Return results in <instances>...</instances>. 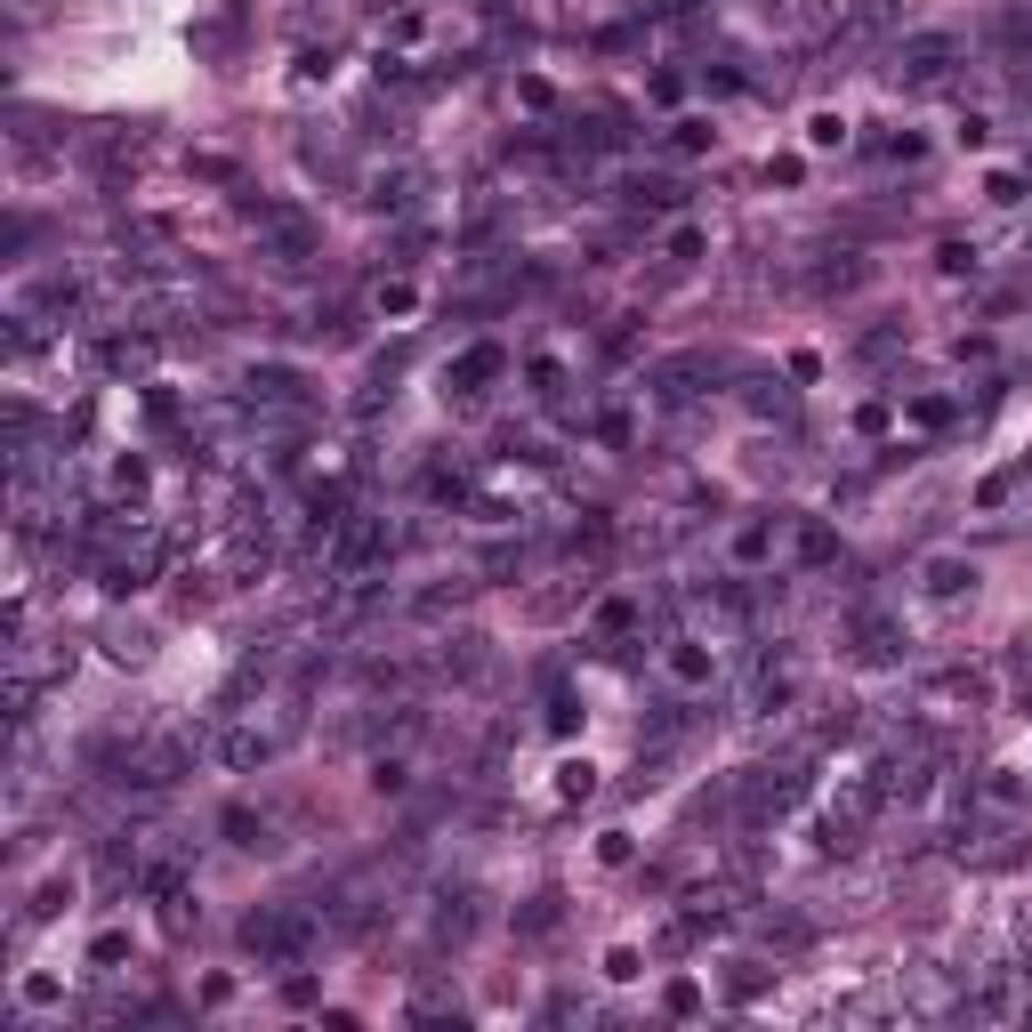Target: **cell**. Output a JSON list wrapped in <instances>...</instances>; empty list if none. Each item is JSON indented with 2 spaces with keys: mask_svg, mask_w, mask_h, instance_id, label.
<instances>
[{
  "mask_svg": "<svg viewBox=\"0 0 1032 1032\" xmlns=\"http://www.w3.org/2000/svg\"><path fill=\"white\" fill-rule=\"evenodd\" d=\"M307 936H315V927H307V912H258V920L243 927V944L267 952V960H299Z\"/></svg>",
  "mask_w": 1032,
  "mask_h": 1032,
  "instance_id": "cell-1",
  "label": "cell"
},
{
  "mask_svg": "<svg viewBox=\"0 0 1032 1032\" xmlns=\"http://www.w3.org/2000/svg\"><path fill=\"white\" fill-rule=\"evenodd\" d=\"M275 742H282V727H258V718H243V727L218 734V766H226V774H250V766L275 759Z\"/></svg>",
  "mask_w": 1032,
  "mask_h": 1032,
  "instance_id": "cell-2",
  "label": "cell"
},
{
  "mask_svg": "<svg viewBox=\"0 0 1032 1032\" xmlns=\"http://www.w3.org/2000/svg\"><path fill=\"white\" fill-rule=\"evenodd\" d=\"M662 669H669V686H686V694H702L710 678H718V645H702V637H678L662 654Z\"/></svg>",
  "mask_w": 1032,
  "mask_h": 1032,
  "instance_id": "cell-3",
  "label": "cell"
},
{
  "mask_svg": "<svg viewBox=\"0 0 1032 1032\" xmlns=\"http://www.w3.org/2000/svg\"><path fill=\"white\" fill-rule=\"evenodd\" d=\"M952 57H960V49H952V41H912V49H903V57H895V73H903V82H912V89H936L944 73H952Z\"/></svg>",
  "mask_w": 1032,
  "mask_h": 1032,
  "instance_id": "cell-4",
  "label": "cell"
},
{
  "mask_svg": "<svg viewBox=\"0 0 1032 1032\" xmlns=\"http://www.w3.org/2000/svg\"><path fill=\"white\" fill-rule=\"evenodd\" d=\"M501 372H508V355H501V347H469L460 364H444V387H460V396H484V387H493Z\"/></svg>",
  "mask_w": 1032,
  "mask_h": 1032,
  "instance_id": "cell-5",
  "label": "cell"
},
{
  "mask_svg": "<svg viewBox=\"0 0 1032 1032\" xmlns=\"http://www.w3.org/2000/svg\"><path fill=\"white\" fill-rule=\"evenodd\" d=\"M97 364H106L114 379L153 372V340H146V331H114V340H97Z\"/></svg>",
  "mask_w": 1032,
  "mask_h": 1032,
  "instance_id": "cell-6",
  "label": "cell"
},
{
  "mask_svg": "<svg viewBox=\"0 0 1032 1032\" xmlns=\"http://www.w3.org/2000/svg\"><path fill=\"white\" fill-rule=\"evenodd\" d=\"M927 589H936V598H960V589H976V565H960V557H927Z\"/></svg>",
  "mask_w": 1032,
  "mask_h": 1032,
  "instance_id": "cell-7",
  "label": "cell"
},
{
  "mask_svg": "<svg viewBox=\"0 0 1032 1032\" xmlns=\"http://www.w3.org/2000/svg\"><path fill=\"white\" fill-rule=\"evenodd\" d=\"M774 557V525H742L734 533V565H766Z\"/></svg>",
  "mask_w": 1032,
  "mask_h": 1032,
  "instance_id": "cell-8",
  "label": "cell"
},
{
  "mask_svg": "<svg viewBox=\"0 0 1032 1032\" xmlns=\"http://www.w3.org/2000/svg\"><path fill=\"white\" fill-rule=\"evenodd\" d=\"M557 791H565V798H589V791H598V766H589V759H565V766H557Z\"/></svg>",
  "mask_w": 1032,
  "mask_h": 1032,
  "instance_id": "cell-9",
  "label": "cell"
},
{
  "mask_svg": "<svg viewBox=\"0 0 1032 1032\" xmlns=\"http://www.w3.org/2000/svg\"><path fill=\"white\" fill-rule=\"evenodd\" d=\"M630 622H637V605H630V598H605V605H598V630H605V637H622Z\"/></svg>",
  "mask_w": 1032,
  "mask_h": 1032,
  "instance_id": "cell-10",
  "label": "cell"
},
{
  "mask_svg": "<svg viewBox=\"0 0 1032 1032\" xmlns=\"http://www.w3.org/2000/svg\"><path fill=\"white\" fill-rule=\"evenodd\" d=\"M404 783H411V759H379V766H372V791H379V798L404 791Z\"/></svg>",
  "mask_w": 1032,
  "mask_h": 1032,
  "instance_id": "cell-11",
  "label": "cell"
},
{
  "mask_svg": "<svg viewBox=\"0 0 1032 1032\" xmlns=\"http://www.w3.org/2000/svg\"><path fill=\"white\" fill-rule=\"evenodd\" d=\"M669 146H678V153H702V146H710V121H669Z\"/></svg>",
  "mask_w": 1032,
  "mask_h": 1032,
  "instance_id": "cell-12",
  "label": "cell"
},
{
  "mask_svg": "<svg viewBox=\"0 0 1032 1032\" xmlns=\"http://www.w3.org/2000/svg\"><path fill=\"white\" fill-rule=\"evenodd\" d=\"M533 387H540V396H557V387H565V364H557V355H533Z\"/></svg>",
  "mask_w": 1032,
  "mask_h": 1032,
  "instance_id": "cell-13",
  "label": "cell"
},
{
  "mask_svg": "<svg viewBox=\"0 0 1032 1032\" xmlns=\"http://www.w3.org/2000/svg\"><path fill=\"white\" fill-rule=\"evenodd\" d=\"M839 138H847L839 114H815V121H807V146H839Z\"/></svg>",
  "mask_w": 1032,
  "mask_h": 1032,
  "instance_id": "cell-14",
  "label": "cell"
},
{
  "mask_svg": "<svg viewBox=\"0 0 1032 1032\" xmlns=\"http://www.w3.org/2000/svg\"><path fill=\"white\" fill-rule=\"evenodd\" d=\"M379 315H411V282H379Z\"/></svg>",
  "mask_w": 1032,
  "mask_h": 1032,
  "instance_id": "cell-15",
  "label": "cell"
},
{
  "mask_svg": "<svg viewBox=\"0 0 1032 1032\" xmlns=\"http://www.w3.org/2000/svg\"><path fill=\"white\" fill-rule=\"evenodd\" d=\"M57 1000V976H24V1009H49Z\"/></svg>",
  "mask_w": 1032,
  "mask_h": 1032,
  "instance_id": "cell-16",
  "label": "cell"
},
{
  "mask_svg": "<svg viewBox=\"0 0 1032 1032\" xmlns=\"http://www.w3.org/2000/svg\"><path fill=\"white\" fill-rule=\"evenodd\" d=\"M573 718H581V702H573V694H557V702H549V727H557V734H573Z\"/></svg>",
  "mask_w": 1032,
  "mask_h": 1032,
  "instance_id": "cell-17",
  "label": "cell"
},
{
  "mask_svg": "<svg viewBox=\"0 0 1032 1032\" xmlns=\"http://www.w3.org/2000/svg\"><path fill=\"white\" fill-rule=\"evenodd\" d=\"M669 258H678V267H686V258H702V235H694V226H678V235H669Z\"/></svg>",
  "mask_w": 1032,
  "mask_h": 1032,
  "instance_id": "cell-18",
  "label": "cell"
}]
</instances>
